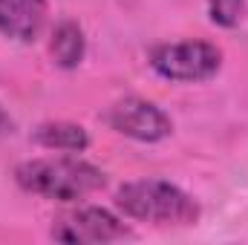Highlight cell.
<instances>
[{
	"label": "cell",
	"mask_w": 248,
	"mask_h": 245,
	"mask_svg": "<svg viewBox=\"0 0 248 245\" xmlns=\"http://www.w3.org/2000/svg\"><path fill=\"white\" fill-rule=\"evenodd\" d=\"M15 179L23 190L38 193L44 199H55V202H78L90 193H95L104 184V173L81 159H35V162H23L15 170Z\"/></svg>",
	"instance_id": "cell-1"
},
{
	"label": "cell",
	"mask_w": 248,
	"mask_h": 245,
	"mask_svg": "<svg viewBox=\"0 0 248 245\" xmlns=\"http://www.w3.org/2000/svg\"><path fill=\"white\" fill-rule=\"evenodd\" d=\"M116 202L130 219L153 222V225H190L199 216L196 202L185 190L162 179L127 182L119 190Z\"/></svg>",
	"instance_id": "cell-2"
},
{
	"label": "cell",
	"mask_w": 248,
	"mask_h": 245,
	"mask_svg": "<svg viewBox=\"0 0 248 245\" xmlns=\"http://www.w3.org/2000/svg\"><path fill=\"white\" fill-rule=\"evenodd\" d=\"M222 55L205 41H179L162 44L150 52V66L168 81H205L217 75Z\"/></svg>",
	"instance_id": "cell-3"
},
{
	"label": "cell",
	"mask_w": 248,
	"mask_h": 245,
	"mask_svg": "<svg viewBox=\"0 0 248 245\" xmlns=\"http://www.w3.org/2000/svg\"><path fill=\"white\" fill-rule=\"evenodd\" d=\"M52 237L58 243L69 245H95L122 240V237H127V228L119 216H113L104 208H81V211L63 214L52 225Z\"/></svg>",
	"instance_id": "cell-4"
},
{
	"label": "cell",
	"mask_w": 248,
	"mask_h": 245,
	"mask_svg": "<svg viewBox=\"0 0 248 245\" xmlns=\"http://www.w3.org/2000/svg\"><path fill=\"white\" fill-rule=\"evenodd\" d=\"M110 124L122 136L136 138V141H147V144L168 138L170 130H173L170 119L153 101H144V98H124V101H119L110 110Z\"/></svg>",
	"instance_id": "cell-5"
},
{
	"label": "cell",
	"mask_w": 248,
	"mask_h": 245,
	"mask_svg": "<svg viewBox=\"0 0 248 245\" xmlns=\"http://www.w3.org/2000/svg\"><path fill=\"white\" fill-rule=\"evenodd\" d=\"M46 20V0H0V32L12 41H35Z\"/></svg>",
	"instance_id": "cell-6"
},
{
	"label": "cell",
	"mask_w": 248,
	"mask_h": 245,
	"mask_svg": "<svg viewBox=\"0 0 248 245\" xmlns=\"http://www.w3.org/2000/svg\"><path fill=\"white\" fill-rule=\"evenodd\" d=\"M35 141L46 150H63V153H81L90 144V136L81 124H69V122H52V124H41L35 130Z\"/></svg>",
	"instance_id": "cell-7"
},
{
	"label": "cell",
	"mask_w": 248,
	"mask_h": 245,
	"mask_svg": "<svg viewBox=\"0 0 248 245\" xmlns=\"http://www.w3.org/2000/svg\"><path fill=\"white\" fill-rule=\"evenodd\" d=\"M52 58L63 69H72V66L81 63V58H84V32H81L78 23L63 20V23L55 26V32H52Z\"/></svg>",
	"instance_id": "cell-8"
},
{
	"label": "cell",
	"mask_w": 248,
	"mask_h": 245,
	"mask_svg": "<svg viewBox=\"0 0 248 245\" xmlns=\"http://www.w3.org/2000/svg\"><path fill=\"white\" fill-rule=\"evenodd\" d=\"M208 12H211V20L217 26H237L243 12H246V0H208Z\"/></svg>",
	"instance_id": "cell-9"
},
{
	"label": "cell",
	"mask_w": 248,
	"mask_h": 245,
	"mask_svg": "<svg viewBox=\"0 0 248 245\" xmlns=\"http://www.w3.org/2000/svg\"><path fill=\"white\" fill-rule=\"evenodd\" d=\"M9 127H12V122H9V116L3 113V107H0V136H6V133H9Z\"/></svg>",
	"instance_id": "cell-10"
}]
</instances>
